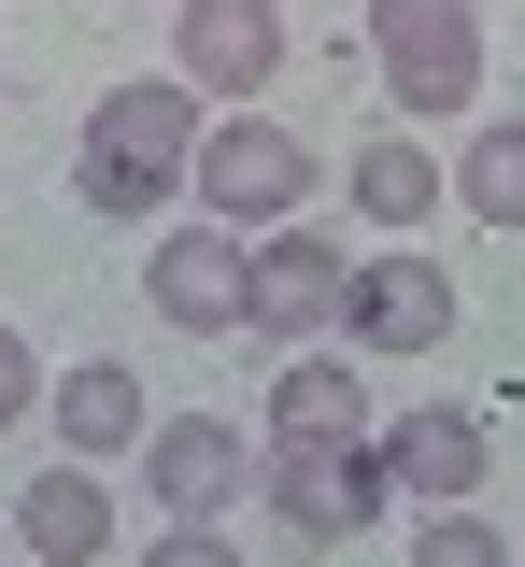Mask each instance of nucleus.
Here are the masks:
<instances>
[{"label":"nucleus","instance_id":"nucleus-1","mask_svg":"<svg viewBox=\"0 0 525 567\" xmlns=\"http://www.w3.org/2000/svg\"><path fill=\"white\" fill-rule=\"evenodd\" d=\"M199 128H214V100H199V85H171V71L114 85V100L85 114V156H72L85 213H114V227L171 213V199H185V171H199Z\"/></svg>","mask_w":525,"mask_h":567},{"label":"nucleus","instance_id":"nucleus-2","mask_svg":"<svg viewBox=\"0 0 525 567\" xmlns=\"http://www.w3.org/2000/svg\"><path fill=\"white\" fill-rule=\"evenodd\" d=\"M185 199H199V227H227V241H270V227H299V199H312V142L270 128V114H227V128H199Z\"/></svg>","mask_w":525,"mask_h":567},{"label":"nucleus","instance_id":"nucleus-3","mask_svg":"<svg viewBox=\"0 0 525 567\" xmlns=\"http://www.w3.org/2000/svg\"><path fill=\"white\" fill-rule=\"evenodd\" d=\"M370 58L398 114H469L483 100V0H370Z\"/></svg>","mask_w":525,"mask_h":567},{"label":"nucleus","instance_id":"nucleus-4","mask_svg":"<svg viewBox=\"0 0 525 567\" xmlns=\"http://www.w3.org/2000/svg\"><path fill=\"white\" fill-rule=\"evenodd\" d=\"M256 496H270L299 539H356V525H383V511H398L370 440H256Z\"/></svg>","mask_w":525,"mask_h":567},{"label":"nucleus","instance_id":"nucleus-5","mask_svg":"<svg viewBox=\"0 0 525 567\" xmlns=\"http://www.w3.org/2000/svg\"><path fill=\"white\" fill-rule=\"evenodd\" d=\"M341 284H356V256H341L327 227H270L256 270H241V327L285 341V354H312V341H341Z\"/></svg>","mask_w":525,"mask_h":567},{"label":"nucleus","instance_id":"nucleus-6","mask_svg":"<svg viewBox=\"0 0 525 567\" xmlns=\"http://www.w3.org/2000/svg\"><path fill=\"white\" fill-rule=\"evenodd\" d=\"M370 454H383V496H398V511H469L483 468H497V425L469 412V398H412Z\"/></svg>","mask_w":525,"mask_h":567},{"label":"nucleus","instance_id":"nucleus-7","mask_svg":"<svg viewBox=\"0 0 525 567\" xmlns=\"http://www.w3.org/2000/svg\"><path fill=\"white\" fill-rule=\"evenodd\" d=\"M270 71H285V0H171V85L256 114Z\"/></svg>","mask_w":525,"mask_h":567},{"label":"nucleus","instance_id":"nucleus-8","mask_svg":"<svg viewBox=\"0 0 525 567\" xmlns=\"http://www.w3.org/2000/svg\"><path fill=\"white\" fill-rule=\"evenodd\" d=\"M441 341H454V270L383 241L370 270L341 284V354H441Z\"/></svg>","mask_w":525,"mask_h":567},{"label":"nucleus","instance_id":"nucleus-9","mask_svg":"<svg viewBox=\"0 0 525 567\" xmlns=\"http://www.w3.org/2000/svg\"><path fill=\"white\" fill-rule=\"evenodd\" d=\"M143 483L171 525H227V496H256V440L227 412H171V425H143Z\"/></svg>","mask_w":525,"mask_h":567},{"label":"nucleus","instance_id":"nucleus-10","mask_svg":"<svg viewBox=\"0 0 525 567\" xmlns=\"http://www.w3.org/2000/svg\"><path fill=\"white\" fill-rule=\"evenodd\" d=\"M241 270H256V241H227V227H156V256H143V298L185 327V341H227L241 327Z\"/></svg>","mask_w":525,"mask_h":567},{"label":"nucleus","instance_id":"nucleus-11","mask_svg":"<svg viewBox=\"0 0 525 567\" xmlns=\"http://www.w3.org/2000/svg\"><path fill=\"white\" fill-rule=\"evenodd\" d=\"M43 412H58V440H72V468H100V454H143V369H114V354H85V369H58L43 383Z\"/></svg>","mask_w":525,"mask_h":567},{"label":"nucleus","instance_id":"nucleus-12","mask_svg":"<svg viewBox=\"0 0 525 567\" xmlns=\"http://www.w3.org/2000/svg\"><path fill=\"white\" fill-rule=\"evenodd\" d=\"M14 539H29V554H43V567H100V554H114V483H100V468H72V454H58L43 483L14 496Z\"/></svg>","mask_w":525,"mask_h":567},{"label":"nucleus","instance_id":"nucleus-13","mask_svg":"<svg viewBox=\"0 0 525 567\" xmlns=\"http://www.w3.org/2000/svg\"><path fill=\"white\" fill-rule=\"evenodd\" d=\"M341 199L370 213V227H398V241H412V227L441 213V156H426L412 128H383V142H356V156H341Z\"/></svg>","mask_w":525,"mask_h":567},{"label":"nucleus","instance_id":"nucleus-14","mask_svg":"<svg viewBox=\"0 0 525 567\" xmlns=\"http://www.w3.org/2000/svg\"><path fill=\"white\" fill-rule=\"evenodd\" d=\"M270 440H370V398H356V354H285L270 369Z\"/></svg>","mask_w":525,"mask_h":567},{"label":"nucleus","instance_id":"nucleus-15","mask_svg":"<svg viewBox=\"0 0 525 567\" xmlns=\"http://www.w3.org/2000/svg\"><path fill=\"white\" fill-rule=\"evenodd\" d=\"M441 199H469L483 227H525V114H483L469 128V156L441 171Z\"/></svg>","mask_w":525,"mask_h":567},{"label":"nucleus","instance_id":"nucleus-16","mask_svg":"<svg viewBox=\"0 0 525 567\" xmlns=\"http://www.w3.org/2000/svg\"><path fill=\"white\" fill-rule=\"evenodd\" d=\"M412 567H512V539L483 511H412Z\"/></svg>","mask_w":525,"mask_h":567},{"label":"nucleus","instance_id":"nucleus-17","mask_svg":"<svg viewBox=\"0 0 525 567\" xmlns=\"http://www.w3.org/2000/svg\"><path fill=\"white\" fill-rule=\"evenodd\" d=\"M143 567H241V539H227V525H156Z\"/></svg>","mask_w":525,"mask_h":567},{"label":"nucleus","instance_id":"nucleus-18","mask_svg":"<svg viewBox=\"0 0 525 567\" xmlns=\"http://www.w3.org/2000/svg\"><path fill=\"white\" fill-rule=\"evenodd\" d=\"M43 383H58V369H43V354L0 327V425H29V412H43Z\"/></svg>","mask_w":525,"mask_h":567},{"label":"nucleus","instance_id":"nucleus-19","mask_svg":"<svg viewBox=\"0 0 525 567\" xmlns=\"http://www.w3.org/2000/svg\"><path fill=\"white\" fill-rule=\"evenodd\" d=\"M512 567H525V554H512Z\"/></svg>","mask_w":525,"mask_h":567}]
</instances>
